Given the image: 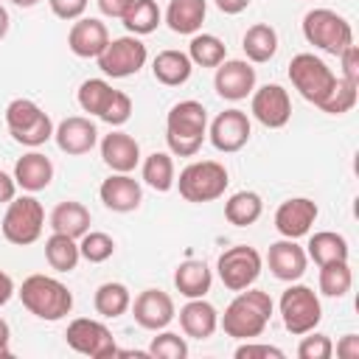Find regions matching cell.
<instances>
[{"instance_id": "1", "label": "cell", "mask_w": 359, "mask_h": 359, "mask_svg": "<svg viewBox=\"0 0 359 359\" xmlns=\"http://www.w3.org/2000/svg\"><path fill=\"white\" fill-rule=\"evenodd\" d=\"M272 297L269 292L264 289H241L233 303L224 309L219 325L224 328L227 337H236V339H252V337H261L264 328L269 325V317H272Z\"/></svg>"}, {"instance_id": "2", "label": "cell", "mask_w": 359, "mask_h": 359, "mask_svg": "<svg viewBox=\"0 0 359 359\" xmlns=\"http://www.w3.org/2000/svg\"><path fill=\"white\" fill-rule=\"evenodd\" d=\"M208 135V109L188 98L168 109L165 115V143L174 157H194Z\"/></svg>"}, {"instance_id": "3", "label": "cell", "mask_w": 359, "mask_h": 359, "mask_svg": "<svg viewBox=\"0 0 359 359\" xmlns=\"http://www.w3.org/2000/svg\"><path fill=\"white\" fill-rule=\"evenodd\" d=\"M17 294H20L22 306H25L34 317L48 320V323H56V320L67 317L70 309H73V294H70V289H67L62 280L50 278V275H28V278L22 280V286H20Z\"/></svg>"}, {"instance_id": "4", "label": "cell", "mask_w": 359, "mask_h": 359, "mask_svg": "<svg viewBox=\"0 0 359 359\" xmlns=\"http://www.w3.org/2000/svg\"><path fill=\"white\" fill-rule=\"evenodd\" d=\"M177 188H180V196L185 202H213L219 199L224 191H227V168L216 160H196V163H188L182 171H180V180H174Z\"/></svg>"}, {"instance_id": "5", "label": "cell", "mask_w": 359, "mask_h": 359, "mask_svg": "<svg viewBox=\"0 0 359 359\" xmlns=\"http://www.w3.org/2000/svg\"><path fill=\"white\" fill-rule=\"evenodd\" d=\"M303 36L309 45H314L331 56H339L348 45H353L351 22L331 8H311L303 17Z\"/></svg>"}, {"instance_id": "6", "label": "cell", "mask_w": 359, "mask_h": 359, "mask_svg": "<svg viewBox=\"0 0 359 359\" xmlns=\"http://www.w3.org/2000/svg\"><path fill=\"white\" fill-rule=\"evenodd\" d=\"M6 126L17 143L31 146V149H36L53 137L50 115L42 112V107L34 104L31 98H14L6 107Z\"/></svg>"}, {"instance_id": "7", "label": "cell", "mask_w": 359, "mask_h": 359, "mask_svg": "<svg viewBox=\"0 0 359 359\" xmlns=\"http://www.w3.org/2000/svg\"><path fill=\"white\" fill-rule=\"evenodd\" d=\"M289 79L294 84V90L314 107H320L325 101V95L331 93L337 76L334 70L314 53H297L289 62Z\"/></svg>"}, {"instance_id": "8", "label": "cell", "mask_w": 359, "mask_h": 359, "mask_svg": "<svg viewBox=\"0 0 359 359\" xmlns=\"http://www.w3.org/2000/svg\"><path fill=\"white\" fill-rule=\"evenodd\" d=\"M45 210L36 196H14L3 216V236L17 247H28L42 236Z\"/></svg>"}, {"instance_id": "9", "label": "cell", "mask_w": 359, "mask_h": 359, "mask_svg": "<svg viewBox=\"0 0 359 359\" xmlns=\"http://www.w3.org/2000/svg\"><path fill=\"white\" fill-rule=\"evenodd\" d=\"M280 317H283V325L289 334H294V337L309 334L323 320L320 297L314 294V289L292 280V286L280 294Z\"/></svg>"}, {"instance_id": "10", "label": "cell", "mask_w": 359, "mask_h": 359, "mask_svg": "<svg viewBox=\"0 0 359 359\" xmlns=\"http://www.w3.org/2000/svg\"><path fill=\"white\" fill-rule=\"evenodd\" d=\"M261 252L250 244H236L230 250H224L216 261V269H219V280L230 289V292H241L247 286H252L261 275Z\"/></svg>"}, {"instance_id": "11", "label": "cell", "mask_w": 359, "mask_h": 359, "mask_svg": "<svg viewBox=\"0 0 359 359\" xmlns=\"http://www.w3.org/2000/svg\"><path fill=\"white\" fill-rule=\"evenodd\" d=\"M146 59H149L146 45L135 34H129V36H118L107 42V48L98 53V67L104 76L129 79L146 65Z\"/></svg>"}, {"instance_id": "12", "label": "cell", "mask_w": 359, "mask_h": 359, "mask_svg": "<svg viewBox=\"0 0 359 359\" xmlns=\"http://www.w3.org/2000/svg\"><path fill=\"white\" fill-rule=\"evenodd\" d=\"M65 339H67V345L76 353L90 356V359H107V356H115L118 353L109 328L104 323H98V320H90V317L73 320L67 325V331H65Z\"/></svg>"}, {"instance_id": "13", "label": "cell", "mask_w": 359, "mask_h": 359, "mask_svg": "<svg viewBox=\"0 0 359 359\" xmlns=\"http://www.w3.org/2000/svg\"><path fill=\"white\" fill-rule=\"evenodd\" d=\"M250 135H252L250 118H247V112H241L236 107L219 112L213 118V123H210V132H208L213 149L216 151H224V154H233V151L244 149L247 140H250Z\"/></svg>"}, {"instance_id": "14", "label": "cell", "mask_w": 359, "mask_h": 359, "mask_svg": "<svg viewBox=\"0 0 359 359\" xmlns=\"http://www.w3.org/2000/svg\"><path fill=\"white\" fill-rule=\"evenodd\" d=\"M252 118L266 129H280L292 118V98L280 84H264L252 93Z\"/></svg>"}, {"instance_id": "15", "label": "cell", "mask_w": 359, "mask_h": 359, "mask_svg": "<svg viewBox=\"0 0 359 359\" xmlns=\"http://www.w3.org/2000/svg\"><path fill=\"white\" fill-rule=\"evenodd\" d=\"M135 323L146 331H163L174 320V300L163 289H143L132 303Z\"/></svg>"}, {"instance_id": "16", "label": "cell", "mask_w": 359, "mask_h": 359, "mask_svg": "<svg viewBox=\"0 0 359 359\" xmlns=\"http://www.w3.org/2000/svg\"><path fill=\"white\" fill-rule=\"evenodd\" d=\"M213 87L227 101H241L255 90V67L244 59H224L216 67Z\"/></svg>"}, {"instance_id": "17", "label": "cell", "mask_w": 359, "mask_h": 359, "mask_svg": "<svg viewBox=\"0 0 359 359\" xmlns=\"http://www.w3.org/2000/svg\"><path fill=\"white\" fill-rule=\"evenodd\" d=\"M317 202L306 199V196H294L286 199L278 210H275V230L283 238H300L311 230V224L317 222Z\"/></svg>"}, {"instance_id": "18", "label": "cell", "mask_w": 359, "mask_h": 359, "mask_svg": "<svg viewBox=\"0 0 359 359\" xmlns=\"http://www.w3.org/2000/svg\"><path fill=\"white\" fill-rule=\"evenodd\" d=\"M107 42H109V31L95 17H79L67 31V48L79 59H98Z\"/></svg>"}, {"instance_id": "19", "label": "cell", "mask_w": 359, "mask_h": 359, "mask_svg": "<svg viewBox=\"0 0 359 359\" xmlns=\"http://www.w3.org/2000/svg\"><path fill=\"white\" fill-rule=\"evenodd\" d=\"M266 264H269V272L278 278V280H300L303 272H306V264H309V255L300 244H294V238H280L275 244H269V252H266Z\"/></svg>"}, {"instance_id": "20", "label": "cell", "mask_w": 359, "mask_h": 359, "mask_svg": "<svg viewBox=\"0 0 359 359\" xmlns=\"http://www.w3.org/2000/svg\"><path fill=\"white\" fill-rule=\"evenodd\" d=\"M53 137H56V146L65 154H87L98 143V129L90 118L70 115L53 129Z\"/></svg>"}, {"instance_id": "21", "label": "cell", "mask_w": 359, "mask_h": 359, "mask_svg": "<svg viewBox=\"0 0 359 359\" xmlns=\"http://www.w3.org/2000/svg\"><path fill=\"white\" fill-rule=\"evenodd\" d=\"M98 196L101 202L115 210V213H129V210H137L140 208V199H143V191H140V182L129 174H115L107 177L98 188Z\"/></svg>"}, {"instance_id": "22", "label": "cell", "mask_w": 359, "mask_h": 359, "mask_svg": "<svg viewBox=\"0 0 359 359\" xmlns=\"http://www.w3.org/2000/svg\"><path fill=\"white\" fill-rule=\"evenodd\" d=\"M101 157L115 174H129L140 163V146L126 132H109L101 140Z\"/></svg>"}, {"instance_id": "23", "label": "cell", "mask_w": 359, "mask_h": 359, "mask_svg": "<svg viewBox=\"0 0 359 359\" xmlns=\"http://www.w3.org/2000/svg\"><path fill=\"white\" fill-rule=\"evenodd\" d=\"M50 180H53V163L42 151H28L14 163V182L28 194L48 188Z\"/></svg>"}, {"instance_id": "24", "label": "cell", "mask_w": 359, "mask_h": 359, "mask_svg": "<svg viewBox=\"0 0 359 359\" xmlns=\"http://www.w3.org/2000/svg\"><path fill=\"white\" fill-rule=\"evenodd\" d=\"M180 325H182L185 337L208 339V337H213V331L219 328V311H216L208 300L194 297V300H188V303L180 309Z\"/></svg>"}, {"instance_id": "25", "label": "cell", "mask_w": 359, "mask_h": 359, "mask_svg": "<svg viewBox=\"0 0 359 359\" xmlns=\"http://www.w3.org/2000/svg\"><path fill=\"white\" fill-rule=\"evenodd\" d=\"M210 283H213V275L208 269L205 261H182L177 269H174V286L182 297L194 300V297H205L210 292Z\"/></svg>"}, {"instance_id": "26", "label": "cell", "mask_w": 359, "mask_h": 359, "mask_svg": "<svg viewBox=\"0 0 359 359\" xmlns=\"http://www.w3.org/2000/svg\"><path fill=\"white\" fill-rule=\"evenodd\" d=\"M208 3L205 0H168L165 22L174 34H196L205 22Z\"/></svg>"}, {"instance_id": "27", "label": "cell", "mask_w": 359, "mask_h": 359, "mask_svg": "<svg viewBox=\"0 0 359 359\" xmlns=\"http://www.w3.org/2000/svg\"><path fill=\"white\" fill-rule=\"evenodd\" d=\"M191 70H194V65H191L188 53H182V50H160V53L154 56V62H151L154 79H157L160 84H165V87H180V84H185V81L191 79Z\"/></svg>"}, {"instance_id": "28", "label": "cell", "mask_w": 359, "mask_h": 359, "mask_svg": "<svg viewBox=\"0 0 359 359\" xmlns=\"http://www.w3.org/2000/svg\"><path fill=\"white\" fill-rule=\"evenodd\" d=\"M90 210L81 205V202H73V199H67V202H59L56 208H53V213H50V227H53V233H65V236H70V238H81L87 230H90Z\"/></svg>"}, {"instance_id": "29", "label": "cell", "mask_w": 359, "mask_h": 359, "mask_svg": "<svg viewBox=\"0 0 359 359\" xmlns=\"http://www.w3.org/2000/svg\"><path fill=\"white\" fill-rule=\"evenodd\" d=\"M241 48L247 53V62H255V65H264L275 56L278 50V34L272 25L266 22H258V25H250L244 39H241Z\"/></svg>"}, {"instance_id": "30", "label": "cell", "mask_w": 359, "mask_h": 359, "mask_svg": "<svg viewBox=\"0 0 359 359\" xmlns=\"http://www.w3.org/2000/svg\"><path fill=\"white\" fill-rule=\"evenodd\" d=\"M348 241H345V236H339V233H334V230H320V233H314L311 238H309V250H306V255L317 264V266H323V264H331V261H348Z\"/></svg>"}, {"instance_id": "31", "label": "cell", "mask_w": 359, "mask_h": 359, "mask_svg": "<svg viewBox=\"0 0 359 359\" xmlns=\"http://www.w3.org/2000/svg\"><path fill=\"white\" fill-rule=\"evenodd\" d=\"M264 202L255 191H236L227 202H224V219L236 227H250L261 219Z\"/></svg>"}, {"instance_id": "32", "label": "cell", "mask_w": 359, "mask_h": 359, "mask_svg": "<svg viewBox=\"0 0 359 359\" xmlns=\"http://www.w3.org/2000/svg\"><path fill=\"white\" fill-rule=\"evenodd\" d=\"M93 306H95V311H98L101 317L115 320V317L126 314V309L132 306V294H129V289H126L123 283L109 280V283H101V286L95 289Z\"/></svg>"}, {"instance_id": "33", "label": "cell", "mask_w": 359, "mask_h": 359, "mask_svg": "<svg viewBox=\"0 0 359 359\" xmlns=\"http://www.w3.org/2000/svg\"><path fill=\"white\" fill-rule=\"evenodd\" d=\"M126 31L135 34V36H146L151 31H157L163 14H160V6L154 0H132V6L126 8V14L121 17Z\"/></svg>"}, {"instance_id": "34", "label": "cell", "mask_w": 359, "mask_h": 359, "mask_svg": "<svg viewBox=\"0 0 359 359\" xmlns=\"http://www.w3.org/2000/svg\"><path fill=\"white\" fill-rule=\"evenodd\" d=\"M45 258L50 264V269L56 272H73L81 252H79V244L76 238L65 236V233H53L48 241H45Z\"/></svg>"}, {"instance_id": "35", "label": "cell", "mask_w": 359, "mask_h": 359, "mask_svg": "<svg viewBox=\"0 0 359 359\" xmlns=\"http://www.w3.org/2000/svg\"><path fill=\"white\" fill-rule=\"evenodd\" d=\"M227 56V48L219 36L213 34H194L191 45H188V59L191 65H199V67H219Z\"/></svg>"}, {"instance_id": "36", "label": "cell", "mask_w": 359, "mask_h": 359, "mask_svg": "<svg viewBox=\"0 0 359 359\" xmlns=\"http://www.w3.org/2000/svg\"><path fill=\"white\" fill-rule=\"evenodd\" d=\"M174 180H177V177H174V160H171V154L154 151V154H149V157L143 160V182H146L149 188L165 194V191L174 188Z\"/></svg>"}, {"instance_id": "37", "label": "cell", "mask_w": 359, "mask_h": 359, "mask_svg": "<svg viewBox=\"0 0 359 359\" xmlns=\"http://www.w3.org/2000/svg\"><path fill=\"white\" fill-rule=\"evenodd\" d=\"M353 272L348 261H331L320 266V292L325 297H345L351 292Z\"/></svg>"}, {"instance_id": "38", "label": "cell", "mask_w": 359, "mask_h": 359, "mask_svg": "<svg viewBox=\"0 0 359 359\" xmlns=\"http://www.w3.org/2000/svg\"><path fill=\"white\" fill-rule=\"evenodd\" d=\"M112 84H107L104 79H87V81H81V87H79V107L84 109V112H90V115H101L104 112V107H107V101L112 98Z\"/></svg>"}, {"instance_id": "39", "label": "cell", "mask_w": 359, "mask_h": 359, "mask_svg": "<svg viewBox=\"0 0 359 359\" xmlns=\"http://www.w3.org/2000/svg\"><path fill=\"white\" fill-rule=\"evenodd\" d=\"M356 93H359V84H353V81L337 76V81H334L331 93L325 95V101L320 104V109L328 112V115H342V112L353 109V104H356Z\"/></svg>"}, {"instance_id": "40", "label": "cell", "mask_w": 359, "mask_h": 359, "mask_svg": "<svg viewBox=\"0 0 359 359\" xmlns=\"http://www.w3.org/2000/svg\"><path fill=\"white\" fill-rule=\"evenodd\" d=\"M79 252H81V258L90 261V264H104L107 258H112L115 241H112V236H107V233H101V230H87V233L81 236V241H79Z\"/></svg>"}, {"instance_id": "41", "label": "cell", "mask_w": 359, "mask_h": 359, "mask_svg": "<svg viewBox=\"0 0 359 359\" xmlns=\"http://www.w3.org/2000/svg\"><path fill=\"white\" fill-rule=\"evenodd\" d=\"M149 356H154V359H185L188 356V345H185V339L180 334L163 331V334H157L151 339Z\"/></svg>"}, {"instance_id": "42", "label": "cell", "mask_w": 359, "mask_h": 359, "mask_svg": "<svg viewBox=\"0 0 359 359\" xmlns=\"http://www.w3.org/2000/svg\"><path fill=\"white\" fill-rule=\"evenodd\" d=\"M129 115H132V98H129L126 93L115 90L98 118H101L104 123H109V126H123V123L129 121Z\"/></svg>"}, {"instance_id": "43", "label": "cell", "mask_w": 359, "mask_h": 359, "mask_svg": "<svg viewBox=\"0 0 359 359\" xmlns=\"http://www.w3.org/2000/svg\"><path fill=\"white\" fill-rule=\"evenodd\" d=\"M331 353H334V342L325 334H311L309 331V337H303L300 345H297L300 359H331Z\"/></svg>"}, {"instance_id": "44", "label": "cell", "mask_w": 359, "mask_h": 359, "mask_svg": "<svg viewBox=\"0 0 359 359\" xmlns=\"http://www.w3.org/2000/svg\"><path fill=\"white\" fill-rule=\"evenodd\" d=\"M48 6H50V11L59 17V20H79L81 14H84V8H87V0H48Z\"/></svg>"}, {"instance_id": "45", "label": "cell", "mask_w": 359, "mask_h": 359, "mask_svg": "<svg viewBox=\"0 0 359 359\" xmlns=\"http://www.w3.org/2000/svg\"><path fill=\"white\" fill-rule=\"evenodd\" d=\"M339 62H342V79L359 84V48L356 45H348L339 53Z\"/></svg>"}, {"instance_id": "46", "label": "cell", "mask_w": 359, "mask_h": 359, "mask_svg": "<svg viewBox=\"0 0 359 359\" xmlns=\"http://www.w3.org/2000/svg\"><path fill=\"white\" fill-rule=\"evenodd\" d=\"M252 356H275V359H283V351L275 348V345H261V342H247V345H238L236 348V359H252Z\"/></svg>"}, {"instance_id": "47", "label": "cell", "mask_w": 359, "mask_h": 359, "mask_svg": "<svg viewBox=\"0 0 359 359\" xmlns=\"http://www.w3.org/2000/svg\"><path fill=\"white\" fill-rule=\"evenodd\" d=\"M337 356L339 359H359V337L356 334H345L337 342Z\"/></svg>"}, {"instance_id": "48", "label": "cell", "mask_w": 359, "mask_h": 359, "mask_svg": "<svg viewBox=\"0 0 359 359\" xmlns=\"http://www.w3.org/2000/svg\"><path fill=\"white\" fill-rule=\"evenodd\" d=\"M95 3L104 17H115V20H121L126 14V8L132 6V0H95Z\"/></svg>"}, {"instance_id": "49", "label": "cell", "mask_w": 359, "mask_h": 359, "mask_svg": "<svg viewBox=\"0 0 359 359\" xmlns=\"http://www.w3.org/2000/svg\"><path fill=\"white\" fill-rule=\"evenodd\" d=\"M17 196V182H14V177H8L6 171H0V205L3 202H11Z\"/></svg>"}, {"instance_id": "50", "label": "cell", "mask_w": 359, "mask_h": 359, "mask_svg": "<svg viewBox=\"0 0 359 359\" xmlns=\"http://www.w3.org/2000/svg\"><path fill=\"white\" fill-rule=\"evenodd\" d=\"M250 6V0H216V8L222 14H241Z\"/></svg>"}, {"instance_id": "51", "label": "cell", "mask_w": 359, "mask_h": 359, "mask_svg": "<svg viewBox=\"0 0 359 359\" xmlns=\"http://www.w3.org/2000/svg\"><path fill=\"white\" fill-rule=\"evenodd\" d=\"M11 297H14V280L8 272L0 269V306H6Z\"/></svg>"}, {"instance_id": "52", "label": "cell", "mask_w": 359, "mask_h": 359, "mask_svg": "<svg viewBox=\"0 0 359 359\" xmlns=\"http://www.w3.org/2000/svg\"><path fill=\"white\" fill-rule=\"evenodd\" d=\"M8 339H11V328H8V323L0 317V359H6V356H11V348H8Z\"/></svg>"}, {"instance_id": "53", "label": "cell", "mask_w": 359, "mask_h": 359, "mask_svg": "<svg viewBox=\"0 0 359 359\" xmlns=\"http://www.w3.org/2000/svg\"><path fill=\"white\" fill-rule=\"evenodd\" d=\"M8 34V11L0 6V39Z\"/></svg>"}, {"instance_id": "54", "label": "cell", "mask_w": 359, "mask_h": 359, "mask_svg": "<svg viewBox=\"0 0 359 359\" xmlns=\"http://www.w3.org/2000/svg\"><path fill=\"white\" fill-rule=\"evenodd\" d=\"M11 3H14V6H20V8H34L39 0H11Z\"/></svg>"}]
</instances>
